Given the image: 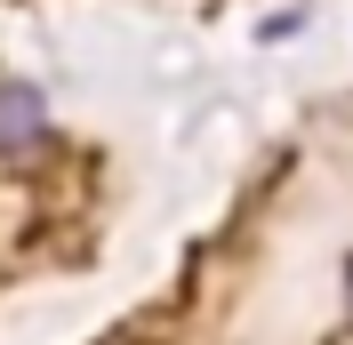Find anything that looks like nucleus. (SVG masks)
I'll return each mask as SVG.
<instances>
[{"mask_svg":"<svg viewBox=\"0 0 353 345\" xmlns=\"http://www.w3.org/2000/svg\"><path fill=\"white\" fill-rule=\"evenodd\" d=\"M0 145H8V152L48 145V112H41V97H32V88H0Z\"/></svg>","mask_w":353,"mask_h":345,"instance_id":"f257e3e1","label":"nucleus"}]
</instances>
